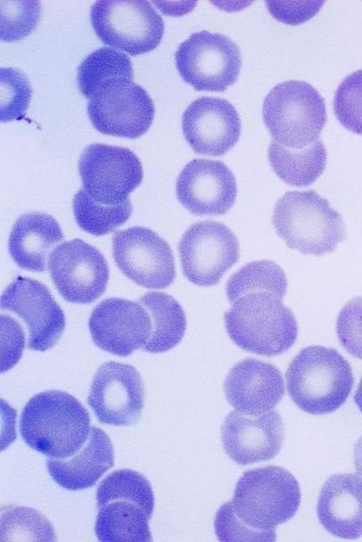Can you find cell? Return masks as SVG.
Instances as JSON below:
<instances>
[{
	"instance_id": "6da1fadb",
	"label": "cell",
	"mask_w": 362,
	"mask_h": 542,
	"mask_svg": "<svg viewBox=\"0 0 362 542\" xmlns=\"http://www.w3.org/2000/svg\"><path fill=\"white\" fill-rule=\"evenodd\" d=\"M286 292L253 288L227 296L232 303L224 315L230 339L242 349L272 357L283 354L295 342L297 321L282 302Z\"/></svg>"
},
{
	"instance_id": "7a4b0ae2",
	"label": "cell",
	"mask_w": 362,
	"mask_h": 542,
	"mask_svg": "<svg viewBox=\"0 0 362 542\" xmlns=\"http://www.w3.org/2000/svg\"><path fill=\"white\" fill-rule=\"evenodd\" d=\"M90 431L87 410L75 397L57 390L34 395L20 419L25 443L50 458L74 456L86 442Z\"/></svg>"
},
{
	"instance_id": "3957f363",
	"label": "cell",
	"mask_w": 362,
	"mask_h": 542,
	"mask_svg": "<svg viewBox=\"0 0 362 542\" xmlns=\"http://www.w3.org/2000/svg\"><path fill=\"white\" fill-rule=\"evenodd\" d=\"M285 378L291 399L312 415L338 409L354 382L349 362L334 349L323 346L302 349L289 365Z\"/></svg>"
},
{
	"instance_id": "277c9868",
	"label": "cell",
	"mask_w": 362,
	"mask_h": 542,
	"mask_svg": "<svg viewBox=\"0 0 362 542\" xmlns=\"http://www.w3.org/2000/svg\"><path fill=\"white\" fill-rule=\"evenodd\" d=\"M272 223L286 245L302 254L333 252L346 238L341 216L315 190L286 192L275 205Z\"/></svg>"
},
{
	"instance_id": "5b68a950",
	"label": "cell",
	"mask_w": 362,
	"mask_h": 542,
	"mask_svg": "<svg viewBox=\"0 0 362 542\" xmlns=\"http://www.w3.org/2000/svg\"><path fill=\"white\" fill-rule=\"evenodd\" d=\"M300 497L294 476L283 467L268 465L249 470L241 476L232 505L246 524L269 531L296 513Z\"/></svg>"
},
{
	"instance_id": "8992f818",
	"label": "cell",
	"mask_w": 362,
	"mask_h": 542,
	"mask_svg": "<svg viewBox=\"0 0 362 542\" xmlns=\"http://www.w3.org/2000/svg\"><path fill=\"white\" fill-rule=\"evenodd\" d=\"M262 114L273 141L292 149L307 147L319 139L326 121L324 98L301 80L275 86L265 97Z\"/></svg>"
},
{
	"instance_id": "52a82bcc",
	"label": "cell",
	"mask_w": 362,
	"mask_h": 542,
	"mask_svg": "<svg viewBox=\"0 0 362 542\" xmlns=\"http://www.w3.org/2000/svg\"><path fill=\"white\" fill-rule=\"evenodd\" d=\"M90 20L103 44L131 55L153 50L164 32L161 16L148 1H95Z\"/></svg>"
},
{
	"instance_id": "ba28073f",
	"label": "cell",
	"mask_w": 362,
	"mask_h": 542,
	"mask_svg": "<svg viewBox=\"0 0 362 542\" xmlns=\"http://www.w3.org/2000/svg\"><path fill=\"white\" fill-rule=\"evenodd\" d=\"M177 69L197 91L224 92L239 75L238 45L227 36L202 30L192 33L175 53Z\"/></svg>"
},
{
	"instance_id": "9c48e42d",
	"label": "cell",
	"mask_w": 362,
	"mask_h": 542,
	"mask_svg": "<svg viewBox=\"0 0 362 542\" xmlns=\"http://www.w3.org/2000/svg\"><path fill=\"white\" fill-rule=\"evenodd\" d=\"M78 172L86 193L108 205L128 200L144 175L141 161L131 150L103 144H91L83 150Z\"/></svg>"
},
{
	"instance_id": "30bf717a",
	"label": "cell",
	"mask_w": 362,
	"mask_h": 542,
	"mask_svg": "<svg viewBox=\"0 0 362 542\" xmlns=\"http://www.w3.org/2000/svg\"><path fill=\"white\" fill-rule=\"evenodd\" d=\"M239 242L224 224L204 220L193 224L178 243L185 276L198 286L217 284L239 259Z\"/></svg>"
},
{
	"instance_id": "8fae6325",
	"label": "cell",
	"mask_w": 362,
	"mask_h": 542,
	"mask_svg": "<svg viewBox=\"0 0 362 542\" xmlns=\"http://www.w3.org/2000/svg\"><path fill=\"white\" fill-rule=\"evenodd\" d=\"M154 105L146 90L130 80L108 83L88 100L87 114L101 133L137 138L153 120Z\"/></svg>"
},
{
	"instance_id": "7c38bea8",
	"label": "cell",
	"mask_w": 362,
	"mask_h": 542,
	"mask_svg": "<svg viewBox=\"0 0 362 542\" xmlns=\"http://www.w3.org/2000/svg\"><path fill=\"white\" fill-rule=\"evenodd\" d=\"M48 271L60 294L72 303L94 302L109 280L103 255L81 239L59 244L49 256Z\"/></svg>"
},
{
	"instance_id": "4fadbf2b",
	"label": "cell",
	"mask_w": 362,
	"mask_h": 542,
	"mask_svg": "<svg viewBox=\"0 0 362 542\" xmlns=\"http://www.w3.org/2000/svg\"><path fill=\"white\" fill-rule=\"evenodd\" d=\"M112 254L119 270L138 285L164 289L175 278V262L168 242L150 228L133 226L112 238Z\"/></svg>"
},
{
	"instance_id": "5bb4252c",
	"label": "cell",
	"mask_w": 362,
	"mask_h": 542,
	"mask_svg": "<svg viewBox=\"0 0 362 542\" xmlns=\"http://www.w3.org/2000/svg\"><path fill=\"white\" fill-rule=\"evenodd\" d=\"M87 403L102 423L132 425L144 406V387L138 371L116 361L103 363L96 371Z\"/></svg>"
},
{
	"instance_id": "9a60e30c",
	"label": "cell",
	"mask_w": 362,
	"mask_h": 542,
	"mask_svg": "<svg viewBox=\"0 0 362 542\" xmlns=\"http://www.w3.org/2000/svg\"><path fill=\"white\" fill-rule=\"evenodd\" d=\"M1 308L15 313L25 322L30 349H50L62 335L63 311L47 287L37 280L18 276L4 291Z\"/></svg>"
},
{
	"instance_id": "2e32d148",
	"label": "cell",
	"mask_w": 362,
	"mask_h": 542,
	"mask_svg": "<svg viewBox=\"0 0 362 542\" xmlns=\"http://www.w3.org/2000/svg\"><path fill=\"white\" fill-rule=\"evenodd\" d=\"M88 325L94 343L119 357L144 348L152 333V321L144 306L120 298L101 301L93 309Z\"/></svg>"
},
{
	"instance_id": "e0dca14e",
	"label": "cell",
	"mask_w": 362,
	"mask_h": 542,
	"mask_svg": "<svg viewBox=\"0 0 362 542\" xmlns=\"http://www.w3.org/2000/svg\"><path fill=\"white\" fill-rule=\"evenodd\" d=\"M176 192L191 214L218 216L234 206L237 186L234 174L222 161L194 159L179 173Z\"/></svg>"
},
{
	"instance_id": "ac0fdd59",
	"label": "cell",
	"mask_w": 362,
	"mask_h": 542,
	"mask_svg": "<svg viewBox=\"0 0 362 542\" xmlns=\"http://www.w3.org/2000/svg\"><path fill=\"white\" fill-rule=\"evenodd\" d=\"M182 131L195 152L221 156L237 143L241 119L228 101L202 96L192 102L185 110Z\"/></svg>"
},
{
	"instance_id": "d6986e66",
	"label": "cell",
	"mask_w": 362,
	"mask_h": 542,
	"mask_svg": "<svg viewBox=\"0 0 362 542\" xmlns=\"http://www.w3.org/2000/svg\"><path fill=\"white\" fill-rule=\"evenodd\" d=\"M283 439V421L276 411L249 415L234 410L221 426L225 452L242 465L274 458L282 448Z\"/></svg>"
},
{
	"instance_id": "ffe728a7",
	"label": "cell",
	"mask_w": 362,
	"mask_h": 542,
	"mask_svg": "<svg viewBox=\"0 0 362 542\" xmlns=\"http://www.w3.org/2000/svg\"><path fill=\"white\" fill-rule=\"evenodd\" d=\"M228 403L249 415L270 411L284 393L283 376L273 365L254 358L235 364L224 381Z\"/></svg>"
},
{
	"instance_id": "44dd1931",
	"label": "cell",
	"mask_w": 362,
	"mask_h": 542,
	"mask_svg": "<svg viewBox=\"0 0 362 542\" xmlns=\"http://www.w3.org/2000/svg\"><path fill=\"white\" fill-rule=\"evenodd\" d=\"M321 525L332 535L356 539L362 536V477L357 473L330 476L317 505Z\"/></svg>"
},
{
	"instance_id": "7402d4cb",
	"label": "cell",
	"mask_w": 362,
	"mask_h": 542,
	"mask_svg": "<svg viewBox=\"0 0 362 542\" xmlns=\"http://www.w3.org/2000/svg\"><path fill=\"white\" fill-rule=\"evenodd\" d=\"M114 462L112 443L100 428L92 426L89 437L74 456L49 458L46 467L52 479L68 490H81L95 485Z\"/></svg>"
},
{
	"instance_id": "603a6c76",
	"label": "cell",
	"mask_w": 362,
	"mask_h": 542,
	"mask_svg": "<svg viewBox=\"0 0 362 542\" xmlns=\"http://www.w3.org/2000/svg\"><path fill=\"white\" fill-rule=\"evenodd\" d=\"M63 240L59 223L42 212L21 215L9 235L8 250L13 261L22 269L44 272L46 259Z\"/></svg>"
},
{
	"instance_id": "cb8c5ba5",
	"label": "cell",
	"mask_w": 362,
	"mask_h": 542,
	"mask_svg": "<svg viewBox=\"0 0 362 542\" xmlns=\"http://www.w3.org/2000/svg\"><path fill=\"white\" fill-rule=\"evenodd\" d=\"M267 156L279 178L298 187L313 184L323 173L326 163V151L321 139L301 149L286 148L272 141Z\"/></svg>"
},
{
	"instance_id": "d4e9b609",
	"label": "cell",
	"mask_w": 362,
	"mask_h": 542,
	"mask_svg": "<svg viewBox=\"0 0 362 542\" xmlns=\"http://www.w3.org/2000/svg\"><path fill=\"white\" fill-rule=\"evenodd\" d=\"M139 302L147 309L152 321V333L144 350L162 353L177 346L186 329L185 315L177 300L164 292H149Z\"/></svg>"
},
{
	"instance_id": "484cf974",
	"label": "cell",
	"mask_w": 362,
	"mask_h": 542,
	"mask_svg": "<svg viewBox=\"0 0 362 542\" xmlns=\"http://www.w3.org/2000/svg\"><path fill=\"white\" fill-rule=\"evenodd\" d=\"M148 520L137 505L115 500L99 507L95 532L99 541H152Z\"/></svg>"
},
{
	"instance_id": "4316f807",
	"label": "cell",
	"mask_w": 362,
	"mask_h": 542,
	"mask_svg": "<svg viewBox=\"0 0 362 542\" xmlns=\"http://www.w3.org/2000/svg\"><path fill=\"white\" fill-rule=\"evenodd\" d=\"M78 85L90 98L100 88L116 80H133L129 57L114 47L102 46L87 54L78 68Z\"/></svg>"
},
{
	"instance_id": "83f0119b",
	"label": "cell",
	"mask_w": 362,
	"mask_h": 542,
	"mask_svg": "<svg viewBox=\"0 0 362 542\" xmlns=\"http://www.w3.org/2000/svg\"><path fill=\"white\" fill-rule=\"evenodd\" d=\"M72 209L82 230L94 235H104L129 218L132 204L129 199L119 204H103L93 200L82 188L73 197Z\"/></svg>"
},
{
	"instance_id": "f1b7e54d",
	"label": "cell",
	"mask_w": 362,
	"mask_h": 542,
	"mask_svg": "<svg viewBox=\"0 0 362 542\" xmlns=\"http://www.w3.org/2000/svg\"><path fill=\"white\" fill-rule=\"evenodd\" d=\"M96 505L115 500L130 501L140 506L150 519L154 509V495L150 481L130 469H119L107 475L96 491Z\"/></svg>"
},
{
	"instance_id": "f546056e",
	"label": "cell",
	"mask_w": 362,
	"mask_h": 542,
	"mask_svg": "<svg viewBox=\"0 0 362 542\" xmlns=\"http://www.w3.org/2000/svg\"><path fill=\"white\" fill-rule=\"evenodd\" d=\"M1 540L55 541L51 522L35 509L7 505L1 511Z\"/></svg>"
},
{
	"instance_id": "4dcf8cb0",
	"label": "cell",
	"mask_w": 362,
	"mask_h": 542,
	"mask_svg": "<svg viewBox=\"0 0 362 542\" xmlns=\"http://www.w3.org/2000/svg\"><path fill=\"white\" fill-rule=\"evenodd\" d=\"M0 85L1 121L8 122L23 119L32 94L31 85L27 75L16 68L2 67L0 69Z\"/></svg>"
},
{
	"instance_id": "1f68e13d",
	"label": "cell",
	"mask_w": 362,
	"mask_h": 542,
	"mask_svg": "<svg viewBox=\"0 0 362 542\" xmlns=\"http://www.w3.org/2000/svg\"><path fill=\"white\" fill-rule=\"evenodd\" d=\"M333 109L337 119L345 128L362 135V70L350 73L339 85Z\"/></svg>"
},
{
	"instance_id": "d6a6232c",
	"label": "cell",
	"mask_w": 362,
	"mask_h": 542,
	"mask_svg": "<svg viewBox=\"0 0 362 542\" xmlns=\"http://www.w3.org/2000/svg\"><path fill=\"white\" fill-rule=\"evenodd\" d=\"M1 39L14 41L28 36L40 16L38 1H1Z\"/></svg>"
},
{
	"instance_id": "836d02e7",
	"label": "cell",
	"mask_w": 362,
	"mask_h": 542,
	"mask_svg": "<svg viewBox=\"0 0 362 542\" xmlns=\"http://www.w3.org/2000/svg\"><path fill=\"white\" fill-rule=\"evenodd\" d=\"M214 527L219 541L276 540L275 530L262 531L251 528L235 513L232 502L225 503L218 510L215 516Z\"/></svg>"
},
{
	"instance_id": "e575fe53",
	"label": "cell",
	"mask_w": 362,
	"mask_h": 542,
	"mask_svg": "<svg viewBox=\"0 0 362 542\" xmlns=\"http://www.w3.org/2000/svg\"><path fill=\"white\" fill-rule=\"evenodd\" d=\"M340 343L353 357L362 359V296L348 301L336 321Z\"/></svg>"
},
{
	"instance_id": "d590c367",
	"label": "cell",
	"mask_w": 362,
	"mask_h": 542,
	"mask_svg": "<svg viewBox=\"0 0 362 542\" xmlns=\"http://www.w3.org/2000/svg\"><path fill=\"white\" fill-rule=\"evenodd\" d=\"M324 2H274L267 1L266 4L271 14L277 20L287 24H299L314 16L321 8Z\"/></svg>"
},
{
	"instance_id": "8d00e7d4",
	"label": "cell",
	"mask_w": 362,
	"mask_h": 542,
	"mask_svg": "<svg viewBox=\"0 0 362 542\" xmlns=\"http://www.w3.org/2000/svg\"><path fill=\"white\" fill-rule=\"evenodd\" d=\"M354 465L358 473L362 476V437L354 447Z\"/></svg>"
},
{
	"instance_id": "74e56055",
	"label": "cell",
	"mask_w": 362,
	"mask_h": 542,
	"mask_svg": "<svg viewBox=\"0 0 362 542\" xmlns=\"http://www.w3.org/2000/svg\"><path fill=\"white\" fill-rule=\"evenodd\" d=\"M354 401L357 405V406L358 407L359 411L362 414V378L357 387L355 395H354Z\"/></svg>"
}]
</instances>
